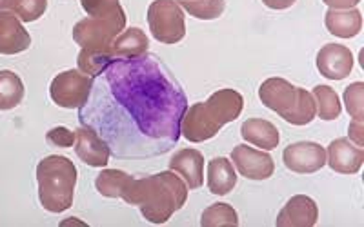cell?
<instances>
[{"mask_svg": "<svg viewBox=\"0 0 364 227\" xmlns=\"http://www.w3.org/2000/svg\"><path fill=\"white\" fill-rule=\"evenodd\" d=\"M188 99L181 84L155 55L115 58L93 79L79 108L87 126L120 160H142L168 153L181 138Z\"/></svg>", "mask_w": 364, "mask_h": 227, "instance_id": "6da1fadb", "label": "cell"}, {"mask_svg": "<svg viewBox=\"0 0 364 227\" xmlns=\"http://www.w3.org/2000/svg\"><path fill=\"white\" fill-rule=\"evenodd\" d=\"M120 199L136 206L151 223H166L188 200V186L175 171H162L144 178H133Z\"/></svg>", "mask_w": 364, "mask_h": 227, "instance_id": "7a4b0ae2", "label": "cell"}, {"mask_svg": "<svg viewBox=\"0 0 364 227\" xmlns=\"http://www.w3.org/2000/svg\"><path fill=\"white\" fill-rule=\"evenodd\" d=\"M242 109L245 99L239 91H215L206 102H197L186 109L181 122V136L195 144L210 140L224 126L239 118Z\"/></svg>", "mask_w": 364, "mask_h": 227, "instance_id": "3957f363", "label": "cell"}, {"mask_svg": "<svg viewBox=\"0 0 364 227\" xmlns=\"http://www.w3.org/2000/svg\"><path fill=\"white\" fill-rule=\"evenodd\" d=\"M77 167L63 155H50L37 165L38 202L48 213H64L73 206Z\"/></svg>", "mask_w": 364, "mask_h": 227, "instance_id": "277c9868", "label": "cell"}, {"mask_svg": "<svg viewBox=\"0 0 364 227\" xmlns=\"http://www.w3.org/2000/svg\"><path fill=\"white\" fill-rule=\"evenodd\" d=\"M259 99L291 126H306L317 116L314 95L281 77H272L259 87Z\"/></svg>", "mask_w": 364, "mask_h": 227, "instance_id": "5b68a950", "label": "cell"}, {"mask_svg": "<svg viewBox=\"0 0 364 227\" xmlns=\"http://www.w3.org/2000/svg\"><path fill=\"white\" fill-rule=\"evenodd\" d=\"M149 31L162 44H178L186 37L184 9L177 0H154L148 8Z\"/></svg>", "mask_w": 364, "mask_h": 227, "instance_id": "8992f818", "label": "cell"}, {"mask_svg": "<svg viewBox=\"0 0 364 227\" xmlns=\"http://www.w3.org/2000/svg\"><path fill=\"white\" fill-rule=\"evenodd\" d=\"M93 79L79 70H68L58 73L50 86V96L53 104L64 109H79L86 104Z\"/></svg>", "mask_w": 364, "mask_h": 227, "instance_id": "52a82bcc", "label": "cell"}, {"mask_svg": "<svg viewBox=\"0 0 364 227\" xmlns=\"http://www.w3.org/2000/svg\"><path fill=\"white\" fill-rule=\"evenodd\" d=\"M126 29V22L102 21V18H82L73 26V40L82 50L112 51V42Z\"/></svg>", "mask_w": 364, "mask_h": 227, "instance_id": "ba28073f", "label": "cell"}, {"mask_svg": "<svg viewBox=\"0 0 364 227\" xmlns=\"http://www.w3.org/2000/svg\"><path fill=\"white\" fill-rule=\"evenodd\" d=\"M282 162L294 173H317L326 165V149L317 142H295L284 149Z\"/></svg>", "mask_w": 364, "mask_h": 227, "instance_id": "9c48e42d", "label": "cell"}, {"mask_svg": "<svg viewBox=\"0 0 364 227\" xmlns=\"http://www.w3.org/2000/svg\"><path fill=\"white\" fill-rule=\"evenodd\" d=\"M233 167L248 180H268L275 173V162L266 151L250 148L248 144H239L232 151Z\"/></svg>", "mask_w": 364, "mask_h": 227, "instance_id": "30bf717a", "label": "cell"}, {"mask_svg": "<svg viewBox=\"0 0 364 227\" xmlns=\"http://www.w3.org/2000/svg\"><path fill=\"white\" fill-rule=\"evenodd\" d=\"M317 70L328 80H344L353 71V53L343 44H326L317 53Z\"/></svg>", "mask_w": 364, "mask_h": 227, "instance_id": "8fae6325", "label": "cell"}, {"mask_svg": "<svg viewBox=\"0 0 364 227\" xmlns=\"http://www.w3.org/2000/svg\"><path fill=\"white\" fill-rule=\"evenodd\" d=\"M326 162L341 175H357L364 164V149L348 138H337L326 149Z\"/></svg>", "mask_w": 364, "mask_h": 227, "instance_id": "7c38bea8", "label": "cell"}, {"mask_svg": "<svg viewBox=\"0 0 364 227\" xmlns=\"http://www.w3.org/2000/svg\"><path fill=\"white\" fill-rule=\"evenodd\" d=\"M75 153L84 164L91 167H106L112 157L108 144L87 126H80L75 131Z\"/></svg>", "mask_w": 364, "mask_h": 227, "instance_id": "4fadbf2b", "label": "cell"}, {"mask_svg": "<svg viewBox=\"0 0 364 227\" xmlns=\"http://www.w3.org/2000/svg\"><path fill=\"white\" fill-rule=\"evenodd\" d=\"M318 220V207L306 194H295L277 216V227H314Z\"/></svg>", "mask_w": 364, "mask_h": 227, "instance_id": "5bb4252c", "label": "cell"}, {"mask_svg": "<svg viewBox=\"0 0 364 227\" xmlns=\"http://www.w3.org/2000/svg\"><path fill=\"white\" fill-rule=\"evenodd\" d=\"M31 37L21 18L11 11H0V55H18L29 50Z\"/></svg>", "mask_w": 364, "mask_h": 227, "instance_id": "9a60e30c", "label": "cell"}, {"mask_svg": "<svg viewBox=\"0 0 364 227\" xmlns=\"http://www.w3.org/2000/svg\"><path fill=\"white\" fill-rule=\"evenodd\" d=\"M170 170L181 175L188 189H199L204 184V157L197 149H181L170 158Z\"/></svg>", "mask_w": 364, "mask_h": 227, "instance_id": "2e32d148", "label": "cell"}, {"mask_svg": "<svg viewBox=\"0 0 364 227\" xmlns=\"http://www.w3.org/2000/svg\"><path fill=\"white\" fill-rule=\"evenodd\" d=\"M324 24L331 35L339 38H353L363 29V15L357 8L328 9L324 15Z\"/></svg>", "mask_w": 364, "mask_h": 227, "instance_id": "e0dca14e", "label": "cell"}, {"mask_svg": "<svg viewBox=\"0 0 364 227\" xmlns=\"http://www.w3.org/2000/svg\"><path fill=\"white\" fill-rule=\"evenodd\" d=\"M240 135L248 144L261 148L262 151H272L281 142L279 129L264 118H248L240 126Z\"/></svg>", "mask_w": 364, "mask_h": 227, "instance_id": "ac0fdd59", "label": "cell"}, {"mask_svg": "<svg viewBox=\"0 0 364 227\" xmlns=\"http://www.w3.org/2000/svg\"><path fill=\"white\" fill-rule=\"evenodd\" d=\"M237 186V171L228 158L217 157L208 162V189L217 196L232 193Z\"/></svg>", "mask_w": 364, "mask_h": 227, "instance_id": "d6986e66", "label": "cell"}, {"mask_svg": "<svg viewBox=\"0 0 364 227\" xmlns=\"http://www.w3.org/2000/svg\"><path fill=\"white\" fill-rule=\"evenodd\" d=\"M149 40L141 28H128L117 35L112 42V53L115 58H139L148 55Z\"/></svg>", "mask_w": 364, "mask_h": 227, "instance_id": "ffe728a7", "label": "cell"}, {"mask_svg": "<svg viewBox=\"0 0 364 227\" xmlns=\"http://www.w3.org/2000/svg\"><path fill=\"white\" fill-rule=\"evenodd\" d=\"M26 87L17 73L9 70L0 71V111L15 109L24 100Z\"/></svg>", "mask_w": 364, "mask_h": 227, "instance_id": "44dd1931", "label": "cell"}, {"mask_svg": "<svg viewBox=\"0 0 364 227\" xmlns=\"http://www.w3.org/2000/svg\"><path fill=\"white\" fill-rule=\"evenodd\" d=\"M133 177L120 170H102L95 178V187L106 199H120Z\"/></svg>", "mask_w": 364, "mask_h": 227, "instance_id": "7402d4cb", "label": "cell"}, {"mask_svg": "<svg viewBox=\"0 0 364 227\" xmlns=\"http://www.w3.org/2000/svg\"><path fill=\"white\" fill-rule=\"evenodd\" d=\"M311 95H314L318 118L326 120V122L339 118L343 113V106H341V99L336 89H331L330 86H315Z\"/></svg>", "mask_w": 364, "mask_h": 227, "instance_id": "603a6c76", "label": "cell"}, {"mask_svg": "<svg viewBox=\"0 0 364 227\" xmlns=\"http://www.w3.org/2000/svg\"><path fill=\"white\" fill-rule=\"evenodd\" d=\"M80 6L91 18L126 22V13L120 6V0H80Z\"/></svg>", "mask_w": 364, "mask_h": 227, "instance_id": "cb8c5ba5", "label": "cell"}, {"mask_svg": "<svg viewBox=\"0 0 364 227\" xmlns=\"http://www.w3.org/2000/svg\"><path fill=\"white\" fill-rule=\"evenodd\" d=\"M113 60H115V57H113L112 51L80 50L79 58H77V66H79V71H82L84 74L95 79Z\"/></svg>", "mask_w": 364, "mask_h": 227, "instance_id": "d4e9b609", "label": "cell"}, {"mask_svg": "<svg viewBox=\"0 0 364 227\" xmlns=\"http://www.w3.org/2000/svg\"><path fill=\"white\" fill-rule=\"evenodd\" d=\"M200 226L203 227H237L239 226V215L230 204L217 202L206 207L200 216Z\"/></svg>", "mask_w": 364, "mask_h": 227, "instance_id": "484cf974", "label": "cell"}, {"mask_svg": "<svg viewBox=\"0 0 364 227\" xmlns=\"http://www.w3.org/2000/svg\"><path fill=\"white\" fill-rule=\"evenodd\" d=\"M178 6L199 21H215L226 9V0H177Z\"/></svg>", "mask_w": 364, "mask_h": 227, "instance_id": "4316f807", "label": "cell"}, {"mask_svg": "<svg viewBox=\"0 0 364 227\" xmlns=\"http://www.w3.org/2000/svg\"><path fill=\"white\" fill-rule=\"evenodd\" d=\"M364 84L353 82L344 89V104H346L348 115L353 120H364Z\"/></svg>", "mask_w": 364, "mask_h": 227, "instance_id": "83f0119b", "label": "cell"}, {"mask_svg": "<svg viewBox=\"0 0 364 227\" xmlns=\"http://www.w3.org/2000/svg\"><path fill=\"white\" fill-rule=\"evenodd\" d=\"M46 9H48V0H21L18 8L13 13L22 22H35L44 15Z\"/></svg>", "mask_w": 364, "mask_h": 227, "instance_id": "f1b7e54d", "label": "cell"}, {"mask_svg": "<svg viewBox=\"0 0 364 227\" xmlns=\"http://www.w3.org/2000/svg\"><path fill=\"white\" fill-rule=\"evenodd\" d=\"M75 138H77L75 131L64 128V126H57V128L46 133V140L55 145V148H73Z\"/></svg>", "mask_w": 364, "mask_h": 227, "instance_id": "f546056e", "label": "cell"}, {"mask_svg": "<svg viewBox=\"0 0 364 227\" xmlns=\"http://www.w3.org/2000/svg\"><path fill=\"white\" fill-rule=\"evenodd\" d=\"M348 135H350L348 140H352L359 148H364V120H353L348 128Z\"/></svg>", "mask_w": 364, "mask_h": 227, "instance_id": "4dcf8cb0", "label": "cell"}, {"mask_svg": "<svg viewBox=\"0 0 364 227\" xmlns=\"http://www.w3.org/2000/svg\"><path fill=\"white\" fill-rule=\"evenodd\" d=\"M330 9H350L355 8L360 0H323Z\"/></svg>", "mask_w": 364, "mask_h": 227, "instance_id": "1f68e13d", "label": "cell"}, {"mask_svg": "<svg viewBox=\"0 0 364 227\" xmlns=\"http://www.w3.org/2000/svg\"><path fill=\"white\" fill-rule=\"evenodd\" d=\"M297 0H262V4L269 9H275V11H282V9H288L295 4Z\"/></svg>", "mask_w": 364, "mask_h": 227, "instance_id": "d6a6232c", "label": "cell"}, {"mask_svg": "<svg viewBox=\"0 0 364 227\" xmlns=\"http://www.w3.org/2000/svg\"><path fill=\"white\" fill-rule=\"evenodd\" d=\"M21 4V0H0V11H15Z\"/></svg>", "mask_w": 364, "mask_h": 227, "instance_id": "836d02e7", "label": "cell"}]
</instances>
